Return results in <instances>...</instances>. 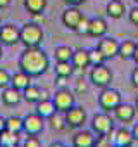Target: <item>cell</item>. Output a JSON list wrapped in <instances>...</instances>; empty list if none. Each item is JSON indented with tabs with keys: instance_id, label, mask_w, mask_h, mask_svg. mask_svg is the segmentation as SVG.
I'll return each mask as SVG.
<instances>
[{
	"instance_id": "cell-28",
	"label": "cell",
	"mask_w": 138,
	"mask_h": 147,
	"mask_svg": "<svg viewBox=\"0 0 138 147\" xmlns=\"http://www.w3.org/2000/svg\"><path fill=\"white\" fill-rule=\"evenodd\" d=\"M5 128L9 131H14V133H23V118L19 116H9L5 118Z\"/></svg>"
},
{
	"instance_id": "cell-16",
	"label": "cell",
	"mask_w": 138,
	"mask_h": 147,
	"mask_svg": "<svg viewBox=\"0 0 138 147\" xmlns=\"http://www.w3.org/2000/svg\"><path fill=\"white\" fill-rule=\"evenodd\" d=\"M35 113L40 114L43 119H48L50 116H54L57 113V109H55V104L52 99H40L35 106Z\"/></svg>"
},
{
	"instance_id": "cell-26",
	"label": "cell",
	"mask_w": 138,
	"mask_h": 147,
	"mask_svg": "<svg viewBox=\"0 0 138 147\" xmlns=\"http://www.w3.org/2000/svg\"><path fill=\"white\" fill-rule=\"evenodd\" d=\"M73 52L74 50L69 45H59L54 49V57H55V61H71Z\"/></svg>"
},
{
	"instance_id": "cell-40",
	"label": "cell",
	"mask_w": 138,
	"mask_h": 147,
	"mask_svg": "<svg viewBox=\"0 0 138 147\" xmlns=\"http://www.w3.org/2000/svg\"><path fill=\"white\" fill-rule=\"evenodd\" d=\"M48 147H67L66 144H62V142H54V144H50Z\"/></svg>"
},
{
	"instance_id": "cell-23",
	"label": "cell",
	"mask_w": 138,
	"mask_h": 147,
	"mask_svg": "<svg viewBox=\"0 0 138 147\" xmlns=\"http://www.w3.org/2000/svg\"><path fill=\"white\" fill-rule=\"evenodd\" d=\"M135 49H136V42H133V40L119 42V54H117V55H119L123 61H129V59H133Z\"/></svg>"
},
{
	"instance_id": "cell-9",
	"label": "cell",
	"mask_w": 138,
	"mask_h": 147,
	"mask_svg": "<svg viewBox=\"0 0 138 147\" xmlns=\"http://www.w3.org/2000/svg\"><path fill=\"white\" fill-rule=\"evenodd\" d=\"M19 38H21V28H17L16 24L7 23V24L0 26V43L2 45L12 47L19 43Z\"/></svg>"
},
{
	"instance_id": "cell-43",
	"label": "cell",
	"mask_w": 138,
	"mask_h": 147,
	"mask_svg": "<svg viewBox=\"0 0 138 147\" xmlns=\"http://www.w3.org/2000/svg\"><path fill=\"white\" fill-rule=\"evenodd\" d=\"M135 107H136V111H138V95H136V100H135Z\"/></svg>"
},
{
	"instance_id": "cell-33",
	"label": "cell",
	"mask_w": 138,
	"mask_h": 147,
	"mask_svg": "<svg viewBox=\"0 0 138 147\" xmlns=\"http://www.w3.org/2000/svg\"><path fill=\"white\" fill-rule=\"evenodd\" d=\"M88 90V83L83 80V78H80L78 82H76V88H74V92L76 94H85Z\"/></svg>"
},
{
	"instance_id": "cell-39",
	"label": "cell",
	"mask_w": 138,
	"mask_h": 147,
	"mask_svg": "<svg viewBox=\"0 0 138 147\" xmlns=\"http://www.w3.org/2000/svg\"><path fill=\"white\" fill-rule=\"evenodd\" d=\"M5 130V118L4 116H0V131Z\"/></svg>"
},
{
	"instance_id": "cell-12",
	"label": "cell",
	"mask_w": 138,
	"mask_h": 147,
	"mask_svg": "<svg viewBox=\"0 0 138 147\" xmlns=\"http://www.w3.org/2000/svg\"><path fill=\"white\" fill-rule=\"evenodd\" d=\"M114 119L116 121H119V123H129V121H133L135 119V116H136V107L135 106H131V104H119L114 111Z\"/></svg>"
},
{
	"instance_id": "cell-14",
	"label": "cell",
	"mask_w": 138,
	"mask_h": 147,
	"mask_svg": "<svg viewBox=\"0 0 138 147\" xmlns=\"http://www.w3.org/2000/svg\"><path fill=\"white\" fill-rule=\"evenodd\" d=\"M21 99H23V92L17 90V88H14V87L4 88V90H2V95H0V100H2L7 107L17 106V104L21 102Z\"/></svg>"
},
{
	"instance_id": "cell-18",
	"label": "cell",
	"mask_w": 138,
	"mask_h": 147,
	"mask_svg": "<svg viewBox=\"0 0 138 147\" xmlns=\"http://www.w3.org/2000/svg\"><path fill=\"white\" fill-rule=\"evenodd\" d=\"M107 33V23L102 18H92L88 26V36L92 38H102Z\"/></svg>"
},
{
	"instance_id": "cell-3",
	"label": "cell",
	"mask_w": 138,
	"mask_h": 147,
	"mask_svg": "<svg viewBox=\"0 0 138 147\" xmlns=\"http://www.w3.org/2000/svg\"><path fill=\"white\" fill-rule=\"evenodd\" d=\"M121 102H123V97H121V92L119 90H116L112 87L102 88V92L98 95V107L104 113H112Z\"/></svg>"
},
{
	"instance_id": "cell-13",
	"label": "cell",
	"mask_w": 138,
	"mask_h": 147,
	"mask_svg": "<svg viewBox=\"0 0 138 147\" xmlns=\"http://www.w3.org/2000/svg\"><path fill=\"white\" fill-rule=\"evenodd\" d=\"M95 140L97 137L92 130H78L73 137V147H93Z\"/></svg>"
},
{
	"instance_id": "cell-42",
	"label": "cell",
	"mask_w": 138,
	"mask_h": 147,
	"mask_svg": "<svg viewBox=\"0 0 138 147\" xmlns=\"http://www.w3.org/2000/svg\"><path fill=\"white\" fill-rule=\"evenodd\" d=\"M4 57V49H2V43H0V59Z\"/></svg>"
},
{
	"instance_id": "cell-22",
	"label": "cell",
	"mask_w": 138,
	"mask_h": 147,
	"mask_svg": "<svg viewBox=\"0 0 138 147\" xmlns=\"http://www.w3.org/2000/svg\"><path fill=\"white\" fill-rule=\"evenodd\" d=\"M55 76H62V78H71L74 73V66L71 61H57L55 62Z\"/></svg>"
},
{
	"instance_id": "cell-37",
	"label": "cell",
	"mask_w": 138,
	"mask_h": 147,
	"mask_svg": "<svg viewBox=\"0 0 138 147\" xmlns=\"http://www.w3.org/2000/svg\"><path fill=\"white\" fill-rule=\"evenodd\" d=\"M11 4H12V0H0V11L7 9V7H9Z\"/></svg>"
},
{
	"instance_id": "cell-29",
	"label": "cell",
	"mask_w": 138,
	"mask_h": 147,
	"mask_svg": "<svg viewBox=\"0 0 138 147\" xmlns=\"http://www.w3.org/2000/svg\"><path fill=\"white\" fill-rule=\"evenodd\" d=\"M88 55H90V66H100V64H105V61H107L97 47L88 50Z\"/></svg>"
},
{
	"instance_id": "cell-19",
	"label": "cell",
	"mask_w": 138,
	"mask_h": 147,
	"mask_svg": "<svg viewBox=\"0 0 138 147\" xmlns=\"http://www.w3.org/2000/svg\"><path fill=\"white\" fill-rule=\"evenodd\" d=\"M31 85V76L28 75V73H24V71H17V73H14V75H11V87H14V88H17V90H24V88H28Z\"/></svg>"
},
{
	"instance_id": "cell-30",
	"label": "cell",
	"mask_w": 138,
	"mask_h": 147,
	"mask_svg": "<svg viewBox=\"0 0 138 147\" xmlns=\"http://www.w3.org/2000/svg\"><path fill=\"white\" fill-rule=\"evenodd\" d=\"M88 26H90V19H88L86 16H83V18L80 19V23H78L74 33H78V35H88Z\"/></svg>"
},
{
	"instance_id": "cell-2",
	"label": "cell",
	"mask_w": 138,
	"mask_h": 147,
	"mask_svg": "<svg viewBox=\"0 0 138 147\" xmlns=\"http://www.w3.org/2000/svg\"><path fill=\"white\" fill-rule=\"evenodd\" d=\"M43 38H45V33H43V28L38 23H26V24H23L19 42L24 45V49L40 47Z\"/></svg>"
},
{
	"instance_id": "cell-11",
	"label": "cell",
	"mask_w": 138,
	"mask_h": 147,
	"mask_svg": "<svg viewBox=\"0 0 138 147\" xmlns=\"http://www.w3.org/2000/svg\"><path fill=\"white\" fill-rule=\"evenodd\" d=\"M97 49L104 54L105 59H114L119 54V40L114 36H102L97 43Z\"/></svg>"
},
{
	"instance_id": "cell-10",
	"label": "cell",
	"mask_w": 138,
	"mask_h": 147,
	"mask_svg": "<svg viewBox=\"0 0 138 147\" xmlns=\"http://www.w3.org/2000/svg\"><path fill=\"white\" fill-rule=\"evenodd\" d=\"M81 18H83V12L78 7H73V5H67L62 11V14H60V21H62L64 28L71 30V31L76 30V26H78V23H80Z\"/></svg>"
},
{
	"instance_id": "cell-21",
	"label": "cell",
	"mask_w": 138,
	"mask_h": 147,
	"mask_svg": "<svg viewBox=\"0 0 138 147\" xmlns=\"http://www.w3.org/2000/svg\"><path fill=\"white\" fill-rule=\"evenodd\" d=\"M23 5L31 16H40L47 9V0H24Z\"/></svg>"
},
{
	"instance_id": "cell-35",
	"label": "cell",
	"mask_w": 138,
	"mask_h": 147,
	"mask_svg": "<svg viewBox=\"0 0 138 147\" xmlns=\"http://www.w3.org/2000/svg\"><path fill=\"white\" fill-rule=\"evenodd\" d=\"M131 85H133L135 88H138V64H136V67L131 71Z\"/></svg>"
},
{
	"instance_id": "cell-1",
	"label": "cell",
	"mask_w": 138,
	"mask_h": 147,
	"mask_svg": "<svg viewBox=\"0 0 138 147\" xmlns=\"http://www.w3.org/2000/svg\"><path fill=\"white\" fill-rule=\"evenodd\" d=\"M19 69L28 73L31 78H38L45 75L50 67V57L42 47H29L24 49V52L19 57Z\"/></svg>"
},
{
	"instance_id": "cell-5",
	"label": "cell",
	"mask_w": 138,
	"mask_h": 147,
	"mask_svg": "<svg viewBox=\"0 0 138 147\" xmlns=\"http://www.w3.org/2000/svg\"><path fill=\"white\" fill-rule=\"evenodd\" d=\"M90 128L97 137L109 135L114 131V119L109 116V113H104V111L97 113V114H93V118L90 121Z\"/></svg>"
},
{
	"instance_id": "cell-44",
	"label": "cell",
	"mask_w": 138,
	"mask_h": 147,
	"mask_svg": "<svg viewBox=\"0 0 138 147\" xmlns=\"http://www.w3.org/2000/svg\"><path fill=\"white\" fill-rule=\"evenodd\" d=\"M9 147H21V145H17V144H16V145H9Z\"/></svg>"
},
{
	"instance_id": "cell-36",
	"label": "cell",
	"mask_w": 138,
	"mask_h": 147,
	"mask_svg": "<svg viewBox=\"0 0 138 147\" xmlns=\"http://www.w3.org/2000/svg\"><path fill=\"white\" fill-rule=\"evenodd\" d=\"M64 2L67 4V5H73V7H80L81 4H85L86 0H64Z\"/></svg>"
},
{
	"instance_id": "cell-24",
	"label": "cell",
	"mask_w": 138,
	"mask_h": 147,
	"mask_svg": "<svg viewBox=\"0 0 138 147\" xmlns=\"http://www.w3.org/2000/svg\"><path fill=\"white\" fill-rule=\"evenodd\" d=\"M19 142V135L14 131H9L7 128L0 131V147H9V145H16Z\"/></svg>"
},
{
	"instance_id": "cell-34",
	"label": "cell",
	"mask_w": 138,
	"mask_h": 147,
	"mask_svg": "<svg viewBox=\"0 0 138 147\" xmlns=\"http://www.w3.org/2000/svg\"><path fill=\"white\" fill-rule=\"evenodd\" d=\"M128 19H129V23H131V24L138 26V5H136V7H133V9L128 12Z\"/></svg>"
},
{
	"instance_id": "cell-17",
	"label": "cell",
	"mask_w": 138,
	"mask_h": 147,
	"mask_svg": "<svg viewBox=\"0 0 138 147\" xmlns=\"http://www.w3.org/2000/svg\"><path fill=\"white\" fill-rule=\"evenodd\" d=\"M135 142V137H133V131L121 126L114 131V145L116 147H126V145H133Z\"/></svg>"
},
{
	"instance_id": "cell-38",
	"label": "cell",
	"mask_w": 138,
	"mask_h": 147,
	"mask_svg": "<svg viewBox=\"0 0 138 147\" xmlns=\"http://www.w3.org/2000/svg\"><path fill=\"white\" fill-rule=\"evenodd\" d=\"M131 131H133V137H135V140H138V123H135V125H133Z\"/></svg>"
},
{
	"instance_id": "cell-6",
	"label": "cell",
	"mask_w": 138,
	"mask_h": 147,
	"mask_svg": "<svg viewBox=\"0 0 138 147\" xmlns=\"http://www.w3.org/2000/svg\"><path fill=\"white\" fill-rule=\"evenodd\" d=\"M64 118H66V125L67 128H71V130H80L83 128V125L86 123V111L83 106H73L71 109H67L64 113Z\"/></svg>"
},
{
	"instance_id": "cell-7",
	"label": "cell",
	"mask_w": 138,
	"mask_h": 147,
	"mask_svg": "<svg viewBox=\"0 0 138 147\" xmlns=\"http://www.w3.org/2000/svg\"><path fill=\"white\" fill-rule=\"evenodd\" d=\"M52 100L55 104V109L64 114L67 109H71L74 106V94L69 90V88L62 87V88L55 90V94L52 95Z\"/></svg>"
},
{
	"instance_id": "cell-27",
	"label": "cell",
	"mask_w": 138,
	"mask_h": 147,
	"mask_svg": "<svg viewBox=\"0 0 138 147\" xmlns=\"http://www.w3.org/2000/svg\"><path fill=\"white\" fill-rule=\"evenodd\" d=\"M48 123H50V128L55 130V131H62V130L67 128V125H66V118H64L62 113H59V111H57L54 116L48 118Z\"/></svg>"
},
{
	"instance_id": "cell-4",
	"label": "cell",
	"mask_w": 138,
	"mask_h": 147,
	"mask_svg": "<svg viewBox=\"0 0 138 147\" xmlns=\"http://www.w3.org/2000/svg\"><path fill=\"white\" fill-rule=\"evenodd\" d=\"M112 71L111 67H107L105 64H100V66H92V71L88 75V80L93 87H98V88H105V87H111L112 83Z\"/></svg>"
},
{
	"instance_id": "cell-41",
	"label": "cell",
	"mask_w": 138,
	"mask_h": 147,
	"mask_svg": "<svg viewBox=\"0 0 138 147\" xmlns=\"http://www.w3.org/2000/svg\"><path fill=\"white\" fill-rule=\"evenodd\" d=\"M133 61L138 64V43H136V49H135V54H133Z\"/></svg>"
},
{
	"instance_id": "cell-31",
	"label": "cell",
	"mask_w": 138,
	"mask_h": 147,
	"mask_svg": "<svg viewBox=\"0 0 138 147\" xmlns=\"http://www.w3.org/2000/svg\"><path fill=\"white\" fill-rule=\"evenodd\" d=\"M7 87H11V75L7 69L0 67V90H4Z\"/></svg>"
},
{
	"instance_id": "cell-32",
	"label": "cell",
	"mask_w": 138,
	"mask_h": 147,
	"mask_svg": "<svg viewBox=\"0 0 138 147\" xmlns=\"http://www.w3.org/2000/svg\"><path fill=\"white\" fill-rule=\"evenodd\" d=\"M21 147H42V142H40V138L36 135H28Z\"/></svg>"
},
{
	"instance_id": "cell-45",
	"label": "cell",
	"mask_w": 138,
	"mask_h": 147,
	"mask_svg": "<svg viewBox=\"0 0 138 147\" xmlns=\"http://www.w3.org/2000/svg\"><path fill=\"white\" fill-rule=\"evenodd\" d=\"M0 26H2V18H0Z\"/></svg>"
},
{
	"instance_id": "cell-46",
	"label": "cell",
	"mask_w": 138,
	"mask_h": 147,
	"mask_svg": "<svg viewBox=\"0 0 138 147\" xmlns=\"http://www.w3.org/2000/svg\"><path fill=\"white\" fill-rule=\"evenodd\" d=\"M135 2H136V5H138V0H135Z\"/></svg>"
},
{
	"instance_id": "cell-47",
	"label": "cell",
	"mask_w": 138,
	"mask_h": 147,
	"mask_svg": "<svg viewBox=\"0 0 138 147\" xmlns=\"http://www.w3.org/2000/svg\"><path fill=\"white\" fill-rule=\"evenodd\" d=\"M126 147H133V145H126Z\"/></svg>"
},
{
	"instance_id": "cell-25",
	"label": "cell",
	"mask_w": 138,
	"mask_h": 147,
	"mask_svg": "<svg viewBox=\"0 0 138 147\" xmlns=\"http://www.w3.org/2000/svg\"><path fill=\"white\" fill-rule=\"evenodd\" d=\"M23 99L26 102H31V104H36L40 99H42V90L35 85H29L28 88L23 90Z\"/></svg>"
},
{
	"instance_id": "cell-15",
	"label": "cell",
	"mask_w": 138,
	"mask_h": 147,
	"mask_svg": "<svg viewBox=\"0 0 138 147\" xmlns=\"http://www.w3.org/2000/svg\"><path fill=\"white\" fill-rule=\"evenodd\" d=\"M71 62L74 66V71H85L88 66H90V55H88V50L86 49H76L73 52V57H71Z\"/></svg>"
},
{
	"instance_id": "cell-8",
	"label": "cell",
	"mask_w": 138,
	"mask_h": 147,
	"mask_svg": "<svg viewBox=\"0 0 138 147\" xmlns=\"http://www.w3.org/2000/svg\"><path fill=\"white\" fill-rule=\"evenodd\" d=\"M43 128H45V119L40 114L33 113V114H28V116L23 118V133H26V135H40L43 131Z\"/></svg>"
},
{
	"instance_id": "cell-20",
	"label": "cell",
	"mask_w": 138,
	"mask_h": 147,
	"mask_svg": "<svg viewBox=\"0 0 138 147\" xmlns=\"http://www.w3.org/2000/svg\"><path fill=\"white\" fill-rule=\"evenodd\" d=\"M105 11H107V16L111 19H121L126 12V5L123 0H109Z\"/></svg>"
}]
</instances>
